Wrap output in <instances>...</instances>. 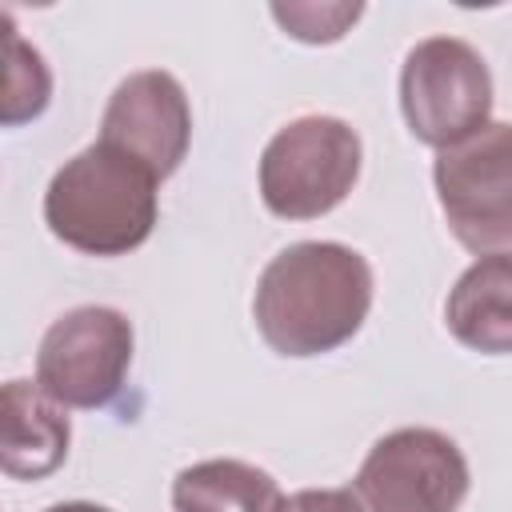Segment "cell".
Returning <instances> with one entry per match:
<instances>
[{"label":"cell","instance_id":"1","mask_svg":"<svg viewBox=\"0 0 512 512\" xmlns=\"http://www.w3.org/2000/svg\"><path fill=\"white\" fill-rule=\"evenodd\" d=\"M372 308L368 260L336 240H300L276 252L260 280L252 316L280 356H320L348 344Z\"/></svg>","mask_w":512,"mask_h":512},{"label":"cell","instance_id":"2","mask_svg":"<svg viewBox=\"0 0 512 512\" xmlns=\"http://www.w3.org/2000/svg\"><path fill=\"white\" fill-rule=\"evenodd\" d=\"M156 188L160 180L140 160L96 140L56 168L44 192V224L84 256H128L156 228Z\"/></svg>","mask_w":512,"mask_h":512},{"label":"cell","instance_id":"3","mask_svg":"<svg viewBox=\"0 0 512 512\" xmlns=\"http://www.w3.org/2000/svg\"><path fill=\"white\" fill-rule=\"evenodd\" d=\"M360 136L336 116H300L260 152V200L280 220L332 212L360 176Z\"/></svg>","mask_w":512,"mask_h":512},{"label":"cell","instance_id":"4","mask_svg":"<svg viewBox=\"0 0 512 512\" xmlns=\"http://www.w3.org/2000/svg\"><path fill=\"white\" fill-rule=\"evenodd\" d=\"M432 184L452 236L480 256L512 252V124L488 120L468 140L440 148Z\"/></svg>","mask_w":512,"mask_h":512},{"label":"cell","instance_id":"5","mask_svg":"<svg viewBox=\"0 0 512 512\" xmlns=\"http://www.w3.org/2000/svg\"><path fill=\"white\" fill-rule=\"evenodd\" d=\"M400 108L416 140L436 152L452 148L488 124L492 72L472 44L456 36H428L404 56Z\"/></svg>","mask_w":512,"mask_h":512},{"label":"cell","instance_id":"6","mask_svg":"<svg viewBox=\"0 0 512 512\" xmlns=\"http://www.w3.org/2000/svg\"><path fill=\"white\" fill-rule=\"evenodd\" d=\"M132 320L84 304L48 324L36 352V384L64 408H108L132 368Z\"/></svg>","mask_w":512,"mask_h":512},{"label":"cell","instance_id":"7","mask_svg":"<svg viewBox=\"0 0 512 512\" xmlns=\"http://www.w3.org/2000/svg\"><path fill=\"white\" fill-rule=\"evenodd\" d=\"M468 484V460L452 436L396 428L368 448L352 492L360 512H456Z\"/></svg>","mask_w":512,"mask_h":512},{"label":"cell","instance_id":"8","mask_svg":"<svg viewBox=\"0 0 512 512\" xmlns=\"http://www.w3.org/2000/svg\"><path fill=\"white\" fill-rule=\"evenodd\" d=\"M100 140L140 160L156 180H168L192 144V108L172 72H132L108 96Z\"/></svg>","mask_w":512,"mask_h":512},{"label":"cell","instance_id":"9","mask_svg":"<svg viewBox=\"0 0 512 512\" xmlns=\"http://www.w3.org/2000/svg\"><path fill=\"white\" fill-rule=\"evenodd\" d=\"M72 424L64 404H56L32 380L4 384V416H0V464L12 480H40L56 472L68 456Z\"/></svg>","mask_w":512,"mask_h":512},{"label":"cell","instance_id":"10","mask_svg":"<svg viewBox=\"0 0 512 512\" xmlns=\"http://www.w3.org/2000/svg\"><path fill=\"white\" fill-rule=\"evenodd\" d=\"M444 324L472 352H512V252H492L464 268L448 292Z\"/></svg>","mask_w":512,"mask_h":512},{"label":"cell","instance_id":"11","mask_svg":"<svg viewBox=\"0 0 512 512\" xmlns=\"http://www.w3.org/2000/svg\"><path fill=\"white\" fill-rule=\"evenodd\" d=\"M176 512H280V484L244 460H204L172 480Z\"/></svg>","mask_w":512,"mask_h":512},{"label":"cell","instance_id":"12","mask_svg":"<svg viewBox=\"0 0 512 512\" xmlns=\"http://www.w3.org/2000/svg\"><path fill=\"white\" fill-rule=\"evenodd\" d=\"M52 76L44 68V56L28 48L16 28L8 24V92H4V124H24L48 108Z\"/></svg>","mask_w":512,"mask_h":512},{"label":"cell","instance_id":"13","mask_svg":"<svg viewBox=\"0 0 512 512\" xmlns=\"http://www.w3.org/2000/svg\"><path fill=\"white\" fill-rule=\"evenodd\" d=\"M360 4H272V16L284 24L288 36L304 40V44H332L348 32V24L360 20Z\"/></svg>","mask_w":512,"mask_h":512},{"label":"cell","instance_id":"14","mask_svg":"<svg viewBox=\"0 0 512 512\" xmlns=\"http://www.w3.org/2000/svg\"><path fill=\"white\" fill-rule=\"evenodd\" d=\"M280 512H360L352 488H304L284 500Z\"/></svg>","mask_w":512,"mask_h":512},{"label":"cell","instance_id":"15","mask_svg":"<svg viewBox=\"0 0 512 512\" xmlns=\"http://www.w3.org/2000/svg\"><path fill=\"white\" fill-rule=\"evenodd\" d=\"M48 512H112L104 504H88V500H64V504H52Z\"/></svg>","mask_w":512,"mask_h":512}]
</instances>
